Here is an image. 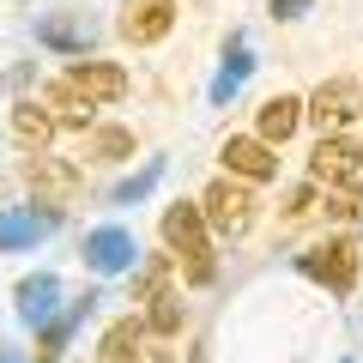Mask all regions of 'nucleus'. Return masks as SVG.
I'll list each match as a JSON object with an SVG mask.
<instances>
[{"mask_svg": "<svg viewBox=\"0 0 363 363\" xmlns=\"http://www.w3.org/2000/svg\"><path fill=\"white\" fill-rule=\"evenodd\" d=\"M140 351H145V315H121V321L104 333L97 357L104 363H140Z\"/></svg>", "mask_w": 363, "mask_h": 363, "instance_id": "obj_14", "label": "nucleus"}, {"mask_svg": "<svg viewBox=\"0 0 363 363\" xmlns=\"http://www.w3.org/2000/svg\"><path fill=\"white\" fill-rule=\"evenodd\" d=\"M242 79H248V49H242V37H230V49H224V73H218V85H212V97L224 104Z\"/></svg>", "mask_w": 363, "mask_h": 363, "instance_id": "obj_22", "label": "nucleus"}, {"mask_svg": "<svg viewBox=\"0 0 363 363\" xmlns=\"http://www.w3.org/2000/svg\"><path fill=\"white\" fill-rule=\"evenodd\" d=\"M43 104H49V116H55V133H61V128L67 133H91V128H97V104H85L67 79H55V85L43 91Z\"/></svg>", "mask_w": 363, "mask_h": 363, "instance_id": "obj_12", "label": "nucleus"}, {"mask_svg": "<svg viewBox=\"0 0 363 363\" xmlns=\"http://www.w3.org/2000/svg\"><path fill=\"white\" fill-rule=\"evenodd\" d=\"M176 30V0H121V18H116V37L133 43V49H152Z\"/></svg>", "mask_w": 363, "mask_h": 363, "instance_id": "obj_5", "label": "nucleus"}, {"mask_svg": "<svg viewBox=\"0 0 363 363\" xmlns=\"http://www.w3.org/2000/svg\"><path fill=\"white\" fill-rule=\"evenodd\" d=\"M55 224H61V206H30V212H0V248H25V242H37L43 230H55Z\"/></svg>", "mask_w": 363, "mask_h": 363, "instance_id": "obj_13", "label": "nucleus"}, {"mask_svg": "<svg viewBox=\"0 0 363 363\" xmlns=\"http://www.w3.org/2000/svg\"><path fill=\"white\" fill-rule=\"evenodd\" d=\"M200 218H206L212 236H248V230H255V218H260V200H255L248 182L218 176L206 194H200Z\"/></svg>", "mask_w": 363, "mask_h": 363, "instance_id": "obj_3", "label": "nucleus"}, {"mask_svg": "<svg viewBox=\"0 0 363 363\" xmlns=\"http://www.w3.org/2000/svg\"><path fill=\"white\" fill-rule=\"evenodd\" d=\"M85 157L91 164H128L133 157V128H91L85 133Z\"/></svg>", "mask_w": 363, "mask_h": 363, "instance_id": "obj_18", "label": "nucleus"}, {"mask_svg": "<svg viewBox=\"0 0 363 363\" xmlns=\"http://www.w3.org/2000/svg\"><path fill=\"white\" fill-rule=\"evenodd\" d=\"M164 248H169V260L182 267V279L194 291L218 279V267H212V230L200 218V206H188V200L164 206Z\"/></svg>", "mask_w": 363, "mask_h": 363, "instance_id": "obj_1", "label": "nucleus"}, {"mask_svg": "<svg viewBox=\"0 0 363 363\" xmlns=\"http://www.w3.org/2000/svg\"><path fill=\"white\" fill-rule=\"evenodd\" d=\"M13 133H18V145H30V152H43V145L55 140V116H49V104H37V97H25V104L13 109Z\"/></svg>", "mask_w": 363, "mask_h": 363, "instance_id": "obj_16", "label": "nucleus"}, {"mask_svg": "<svg viewBox=\"0 0 363 363\" xmlns=\"http://www.w3.org/2000/svg\"><path fill=\"white\" fill-rule=\"evenodd\" d=\"M140 315H145V333H157V339H176V333H182V291H176V285L152 291Z\"/></svg>", "mask_w": 363, "mask_h": 363, "instance_id": "obj_17", "label": "nucleus"}, {"mask_svg": "<svg viewBox=\"0 0 363 363\" xmlns=\"http://www.w3.org/2000/svg\"><path fill=\"white\" fill-rule=\"evenodd\" d=\"M133 255H140V248H133V236L121 230V224H104V230H85V267L91 272H133Z\"/></svg>", "mask_w": 363, "mask_h": 363, "instance_id": "obj_10", "label": "nucleus"}, {"mask_svg": "<svg viewBox=\"0 0 363 363\" xmlns=\"http://www.w3.org/2000/svg\"><path fill=\"white\" fill-rule=\"evenodd\" d=\"M303 212H315V182L291 188V200H285V218H303Z\"/></svg>", "mask_w": 363, "mask_h": 363, "instance_id": "obj_24", "label": "nucleus"}, {"mask_svg": "<svg viewBox=\"0 0 363 363\" xmlns=\"http://www.w3.org/2000/svg\"><path fill=\"white\" fill-rule=\"evenodd\" d=\"M272 18H303V0H272Z\"/></svg>", "mask_w": 363, "mask_h": 363, "instance_id": "obj_25", "label": "nucleus"}, {"mask_svg": "<svg viewBox=\"0 0 363 363\" xmlns=\"http://www.w3.org/2000/svg\"><path fill=\"white\" fill-rule=\"evenodd\" d=\"M169 285V255H145V260H133V297H152V291H164Z\"/></svg>", "mask_w": 363, "mask_h": 363, "instance_id": "obj_21", "label": "nucleus"}, {"mask_svg": "<svg viewBox=\"0 0 363 363\" xmlns=\"http://www.w3.org/2000/svg\"><path fill=\"white\" fill-rule=\"evenodd\" d=\"M357 267H363V242H357V236H327V242H315V248L297 255V272L315 279V285H327L333 297H351Z\"/></svg>", "mask_w": 363, "mask_h": 363, "instance_id": "obj_2", "label": "nucleus"}, {"mask_svg": "<svg viewBox=\"0 0 363 363\" xmlns=\"http://www.w3.org/2000/svg\"><path fill=\"white\" fill-rule=\"evenodd\" d=\"M55 297H61V279H55V272H30V279H18V315H25V321H49Z\"/></svg>", "mask_w": 363, "mask_h": 363, "instance_id": "obj_15", "label": "nucleus"}, {"mask_svg": "<svg viewBox=\"0 0 363 363\" xmlns=\"http://www.w3.org/2000/svg\"><path fill=\"white\" fill-rule=\"evenodd\" d=\"M61 79L85 97V104H97V109L128 97V67H121V61H73Z\"/></svg>", "mask_w": 363, "mask_h": 363, "instance_id": "obj_7", "label": "nucleus"}, {"mask_svg": "<svg viewBox=\"0 0 363 363\" xmlns=\"http://www.w3.org/2000/svg\"><path fill=\"white\" fill-rule=\"evenodd\" d=\"M218 157H224V176L248 182V188L279 176V152H272V145H260L255 133H230V140L218 145Z\"/></svg>", "mask_w": 363, "mask_h": 363, "instance_id": "obj_9", "label": "nucleus"}, {"mask_svg": "<svg viewBox=\"0 0 363 363\" xmlns=\"http://www.w3.org/2000/svg\"><path fill=\"white\" fill-rule=\"evenodd\" d=\"M157 176H164V164H145V169H140L133 182H121V188H116V206H133V200H145V194H152V182H157Z\"/></svg>", "mask_w": 363, "mask_h": 363, "instance_id": "obj_23", "label": "nucleus"}, {"mask_svg": "<svg viewBox=\"0 0 363 363\" xmlns=\"http://www.w3.org/2000/svg\"><path fill=\"white\" fill-rule=\"evenodd\" d=\"M363 116V79H321L315 97L303 104V121H315L321 133H345Z\"/></svg>", "mask_w": 363, "mask_h": 363, "instance_id": "obj_4", "label": "nucleus"}, {"mask_svg": "<svg viewBox=\"0 0 363 363\" xmlns=\"http://www.w3.org/2000/svg\"><path fill=\"white\" fill-rule=\"evenodd\" d=\"M297 128H303V97H291V91L267 97V104H260V116H255V140L272 145V152H279V145H285Z\"/></svg>", "mask_w": 363, "mask_h": 363, "instance_id": "obj_11", "label": "nucleus"}, {"mask_svg": "<svg viewBox=\"0 0 363 363\" xmlns=\"http://www.w3.org/2000/svg\"><path fill=\"white\" fill-rule=\"evenodd\" d=\"M37 37L49 43V49H67V55H79V61H85V49H91V30H79L73 18H49V25H37Z\"/></svg>", "mask_w": 363, "mask_h": 363, "instance_id": "obj_19", "label": "nucleus"}, {"mask_svg": "<svg viewBox=\"0 0 363 363\" xmlns=\"http://www.w3.org/2000/svg\"><path fill=\"white\" fill-rule=\"evenodd\" d=\"M25 182H30V194L43 200V206H67V200L79 194V169L67 164V157H49V152H30L25 157Z\"/></svg>", "mask_w": 363, "mask_h": 363, "instance_id": "obj_8", "label": "nucleus"}, {"mask_svg": "<svg viewBox=\"0 0 363 363\" xmlns=\"http://www.w3.org/2000/svg\"><path fill=\"white\" fill-rule=\"evenodd\" d=\"M321 212H327L333 224H357V218H363V188H357V182H345V188H327Z\"/></svg>", "mask_w": 363, "mask_h": 363, "instance_id": "obj_20", "label": "nucleus"}, {"mask_svg": "<svg viewBox=\"0 0 363 363\" xmlns=\"http://www.w3.org/2000/svg\"><path fill=\"white\" fill-rule=\"evenodd\" d=\"M363 169V145L345 140V133H321L309 152V182L315 188H345V182H357Z\"/></svg>", "mask_w": 363, "mask_h": 363, "instance_id": "obj_6", "label": "nucleus"}]
</instances>
